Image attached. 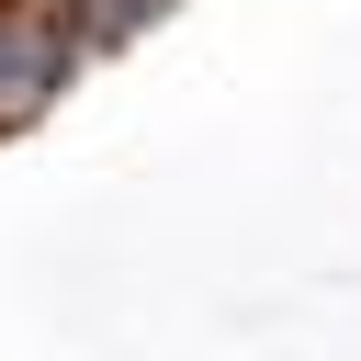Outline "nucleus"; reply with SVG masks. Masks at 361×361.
Wrapping results in <instances>:
<instances>
[{"instance_id":"nucleus-1","label":"nucleus","mask_w":361,"mask_h":361,"mask_svg":"<svg viewBox=\"0 0 361 361\" xmlns=\"http://www.w3.org/2000/svg\"><path fill=\"white\" fill-rule=\"evenodd\" d=\"M147 11H169V0H102V34H135Z\"/></svg>"}]
</instances>
